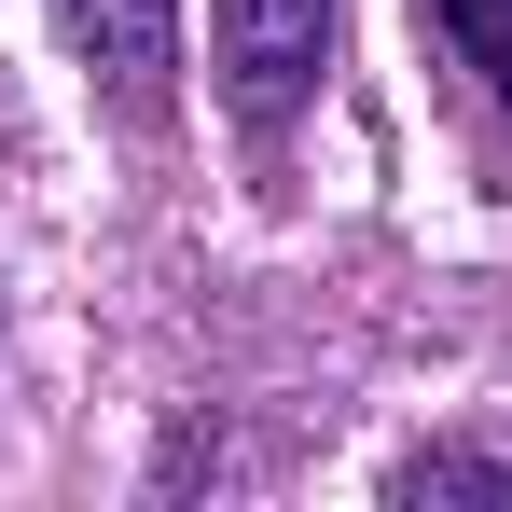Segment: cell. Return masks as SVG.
<instances>
[{
	"mask_svg": "<svg viewBox=\"0 0 512 512\" xmlns=\"http://www.w3.org/2000/svg\"><path fill=\"white\" fill-rule=\"evenodd\" d=\"M70 14V42H84V70L125 111H167V42H180V0H56Z\"/></svg>",
	"mask_w": 512,
	"mask_h": 512,
	"instance_id": "7a4b0ae2",
	"label": "cell"
},
{
	"mask_svg": "<svg viewBox=\"0 0 512 512\" xmlns=\"http://www.w3.org/2000/svg\"><path fill=\"white\" fill-rule=\"evenodd\" d=\"M402 499H512V457H416Z\"/></svg>",
	"mask_w": 512,
	"mask_h": 512,
	"instance_id": "277c9868",
	"label": "cell"
},
{
	"mask_svg": "<svg viewBox=\"0 0 512 512\" xmlns=\"http://www.w3.org/2000/svg\"><path fill=\"white\" fill-rule=\"evenodd\" d=\"M443 42H457V70L512 111V0H443Z\"/></svg>",
	"mask_w": 512,
	"mask_h": 512,
	"instance_id": "3957f363",
	"label": "cell"
},
{
	"mask_svg": "<svg viewBox=\"0 0 512 512\" xmlns=\"http://www.w3.org/2000/svg\"><path fill=\"white\" fill-rule=\"evenodd\" d=\"M333 14L346 0H222V84L250 125H291L319 70H333Z\"/></svg>",
	"mask_w": 512,
	"mask_h": 512,
	"instance_id": "6da1fadb",
	"label": "cell"
}]
</instances>
